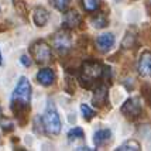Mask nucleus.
I'll return each mask as SVG.
<instances>
[{
  "label": "nucleus",
  "mask_w": 151,
  "mask_h": 151,
  "mask_svg": "<svg viewBox=\"0 0 151 151\" xmlns=\"http://www.w3.org/2000/svg\"><path fill=\"white\" fill-rule=\"evenodd\" d=\"M30 99H31V85L26 76H21L12 95V110L17 117L23 116L28 110Z\"/></svg>",
  "instance_id": "nucleus-1"
},
{
  "label": "nucleus",
  "mask_w": 151,
  "mask_h": 151,
  "mask_svg": "<svg viewBox=\"0 0 151 151\" xmlns=\"http://www.w3.org/2000/svg\"><path fill=\"white\" fill-rule=\"evenodd\" d=\"M81 112H82L83 119H86V120H91V119L95 116V112H93L88 105H81Z\"/></svg>",
  "instance_id": "nucleus-19"
},
{
  "label": "nucleus",
  "mask_w": 151,
  "mask_h": 151,
  "mask_svg": "<svg viewBox=\"0 0 151 151\" xmlns=\"http://www.w3.org/2000/svg\"><path fill=\"white\" fill-rule=\"evenodd\" d=\"M44 129L47 130V133L50 134H58L61 132V120H59V114L55 109L52 102H50L47 105L45 113H44Z\"/></svg>",
  "instance_id": "nucleus-3"
},
{
  "label": "nucleus",
  "mask_w": 151,
  "mask_h": 151,
  "mask_svg": "<svg viewBox=\"0 0 151 151\" xmlns=\"http://www.w3.org/2000/svg\"><path fill=\"white\" fill-rule=\"evenodd\" d=\"M37 81H38V83H41V85L50 86V85H52L54 81H55V73L50 68H42L37 73Z\"/></svg>",
  "instance_id": "nucleus-9"
},
{
  "label": "nucleus",
  "mask_w": 151,
  "mask_h": 151,
  "mask_svg": "<svg viewBox=\"0 0 151 151\" xmlns=\"http://www.w3.org/2000/svg\"><path fill=\"white\" fill-rule=\"evenodd\" d=\"M106 98H107V88L105 85H100L95 89V93H93V103L98 106H102L106 102Z\"/></svg>",
  "instance_id": "nucleus-12"
},
{
  "label": "nucleus",
  "mask_w": 151,
  "mask_h": 151,
  "mask_svg": "<svg viewBox=\"0 0 151 151\" xmlns=\"http://www.w3.org/2000/svg\"><path fill=\"white\" fill-rule=\"evenodd\" d=\"M103 75V66L96 61H86L81 68V82L82 86L91 88V86Z\"/></svg>",
  "instance_id": "nucleus-2"
},
{
  "label": "nucleus",
  "mask_w": 151,
  "mask_h": 151,
  "mask_svg": "<svg viewBox=\"0 0 151 151\" xmlns=\"http://www.w3.org/2000/svg\"><path fill=\"white\" fill-rule=\"evenodd\" d=\"M141 112H143V109H141V102H140L138 98L129 99L124 105L122 106V113L124 114L126 117L132 119V120L138 117L141 114Z\"/></svg>",
  "instance_id": "nucleus-6"
},
{
  "label": "nucleus",
  "mask_w": 151,
  "mask_h": 151,
  "mask_svg": "<svg viewBox=\"0 0 151 151\" xmlns=\"http://www.w3.org/2000/svg\"><path fill=\"white\" fill-rule=\"evenodd\" d=\"M0 119H1V109H0Z\"/></svg>",
  "instance_id": "nucleus-23"
},
{
  "label": "nucleus",
  "mask_w": 151,
  "mask_h": 151,
  "mask_svg": "<svg viewBox=\"0 0 151 151\" xmlns=\"http://www.w3.org/2000/svg\"><path fill=\"white\" fill-rule=\"evenodd\" d=\"M91 23H92V26L95 28H105L107 26V23H109V20H107L105 13H96L95 16H92Z\"/></svg>",
  "instance_id": "nucleus-14"
},
{
  "label": "nucleus",
  "mask_w": 151,
  "mask_h": 151,
  "mask_svg": "<svg viewBox=\"0 0 151 151\" xmlns=\"http://www.w3.org/2000/svg\"><path fill=\"white\" fill-rule=\"evenodd\" d=\"M30 55L38 64H47L51 59V47L45 41H37L30 47Z\"/></svg>",
  "instance_id": "nucleus-4"
},
{
  "label": "nucleus",
  "mask_w": 151,
  "mask_h": 151,
  "mask_svg": "<svg viewBox=\"0 0 151 151\" xmlns=\"http://www.w3.org/2000/svg\"><path fill=\"white\" fill-rule=\"evenodd\" d=\"M117 150H120V151H126V150L137 151V150H140V144H138L137 141H134V140H130V141H126L124 144H122Z\"/></svg>",
  "instance_id": "nucleus-15"
},
{
  "label": "nucleus",
  "mask_w": 151,
  "mask_h": 151,
  "mask_svg": "<svg viewBox=\"0 0 151 151\" xmlns=\"http://www.w3.org/2000/svg\"><path fill=\"white\" fill-rule=\"evenodd\" d=\"M138 73L141 76H151V52L144 51L138 59Z\"/></svg>",
  "instance_id": "nucleus-7"
},
{
  "label": "nucleus",
  "mask_w": 151,
  "mask_h": 151,
  "mask_svg": "<svg viewBox=\"0 0 151 151\" xmlns=\"http://www.w3.org/2000/svg\"><path fill=\"white\" fill-rule=\"evenodd\" d=\"M54 6L59 12H66V9L71 4V0H52Z\"/></svg>",
  "instance_id": "nucleus-17"
},
{
  "label": "nucleus",
  "mask_w": 151,
  "mask_h": 151,
  "mask_svg": "<svg viewBox=\"0 0 151 151\" xmlns=\"http://www.w3.org/2000/svg\"><path fill=\"white\" fill-rule=\"evenodd\" d=\"M113 45H114V35L110 33L100 34L96 38V47L100 52H107Z\"/></svg>",
  "instance_id": "nucleus-8"
},
{
  "label": "nucleus",
  "mask_w": 151,
  "mask_h": 151,
  "mask_svg": "<svg viewBox=\"0 0 151 151\" xmlns=\"http://www.w3.org/2000/svg\"><path fill=\"white\" fill-rule=\"evenodd\" d=\"M134 40H136V37L133 35V34L127 33V35L124 37V40H123V48H130V47H133V44H134Z\"/></svg>",
  "instance_id": "nucleus-20"
},
{
  "label": "nucleus",
  "mask_w": 151,
  "mask_h": 151,
  "mask_svg": "<svg viewBox=\"0 0 151 151\" xmlns=\"http://www.w3.org/2000/svg\"><path fill=\"white\" fill-rule=\"evenodd\" d=\"M33 20L35 23V26L44 27L48 23V20H50V13L44 7H35V10L33 13Z\"/></svg>",
  "instance_id": "nucleus-10"
},
{
  "label": "nucleus",
  "mask_w": 151,
  "mask_h": 151,
  "mask_svg": "<svg viewBox=\"0 0 151 151\" xmlns=\"http://www.w3.org/2000/svg\"><path fill=\"white\" fill-rule=\"evenodd\" d=\"M20 61H21V64H23L24 66H30V65H31V59L28 58L27 55H23V57L20 58Z\"/></svg>",
  "instance_id": "nucleus-21"
},
{
  "label": "nucleus",
  "mask_w": 151,
  "mask_h": 151,
  "mask_svg": "<svg viewBox=\"0 0 151 151\" xmlns=\"http://www.w3.org/2000/svg\"><path fill=\"white\" fill-rule=\"evenodd\" d=\"M110 136H112V133H110V130H107V129L98 130V132L95 133V137H93V141H95L96 147H100V145L106 144L110 140Z\"/></svg>",
  "instance_id": "nucleus-13"
},
{
  "label": "nucleus",
  "mask_w": 151,
  "mask_h": 151,
  "mask_svg": "<svg viewBox=\"0 0 151 151\" xmlns=\"http://www.w3.org/2000/svg\"><path fill=\"white\" fill-rule=\"evenodd\" d=\"M71 45H72V40H71V35L68 31L62 30V31H58L52 37V47L58 51L59 54H66L69 50H71Z\"/></svg>",
  "instance_id": "nucleus-5"
},
{
  "label": "nucleus",
  "mask_w": 151,
  "mask_h": 151,
  "mask_svg": "<svg viewBox=\"0 0 151 151\" xmlns=\"http://www.w3.org/2000/svg\"><path fill=\"white\" fill-rule=\"evenodd\" d=\"M82 6L86 12H96V9L99 7V1L98 0H82Z\"/></svg>",
  "instance_id": "nucleus-16"
},
{
  "label": "nucleus",
  "mask_w": 151,
  "mask_h": 151,
  "mask_svg": "<svg viewBox=\"0 0 151 151\" xmlns=\"http://www.w3.org/2000/svg\"><path fill=\"white\" fill-rule=\"evenodd\" d=\"M81 16L79 13H76L75 10H71V12H68L65 13L64 16V27L65 28H73V27H78L81 24Z\"/></svg>",
  "instance_id": "nucleus-11"
},
{
  "label": "nucleus",
  "mask_w": 151,
  "mask_h": 151,
  "mask_svg": "<svg viewBox=\"0 0 151 151\" xmlns=\"http://www.w3.org/2000/svg\"><path fill=\"white\" fill-rule=\"evenodd\" d=\"M3 64V58H1V51H0V65Z\"/></svg>",
  "instance_id": "nucleus-22"
},
{
  "label": "nucleus",
  "mask_w": 151,
  "mask_h": 151,
  "mask_svg": "<svg viewBox=\"0 0 151 151\" xmlns=\"http://www.w3.org/2000/svg\"><path fill=\"white\" fill-rule=\"evenodd\" d=\"M83 137V130L81 129V127H75L72 129L71 132L68 133V138L72 141V140H79V138Z\"/></svg>",
  "instance_id": "nucleus-18"
}]
</instances>
